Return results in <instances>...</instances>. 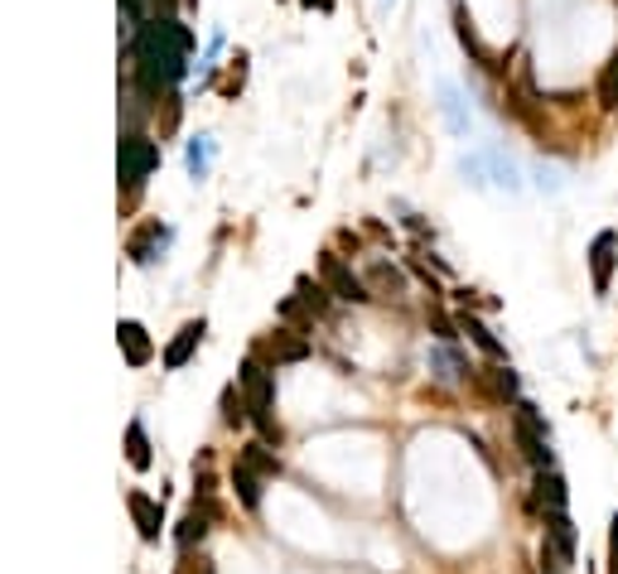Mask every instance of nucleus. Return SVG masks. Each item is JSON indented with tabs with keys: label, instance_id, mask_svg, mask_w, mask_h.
Masks as SVG:
<instances>
[{
	"label": "nucleus",
	"instance_id": "obj_25",
	"mask_svg": "<svg viewBox=\"0 0 618 574\" xmlns=\"http://www.w3.org/2000/svg\"><path fill=\"white\" fill-rule=\"evenodd\" d=\"M223 406H227V425H241V420H247V410H241V401L233 396V391L223 396Z\"/></svg>",
	"mask_w": 618,
	"mask_h": 574
},
{
	"label": "nucleus",
	"instance_id": "obj_3",
	"mask_svg": "<svg viewBox=\"0 0 618 574\" xmlns=\"http://www.w3.org/2000/svg\"><path fill=\"white\" fill-rule=\"evenodd\" d=\"M513 435L517 449L531 469H551V430H547V415H541L531 401H517L513 406Z\"/></svg>",
	"mask_w": 618,
	"mask_h": 574
},
{
	"label": "nucleus",
	"instance_id": "obj_1",
	"mask_svg": "<svg viewBox=\"0 0 618 574\" xmlns=\"http://www.w3.org/2000/svg\"><path fill=\"white\" fill-rule=\"evenodd\" d=\"M189 48H193V34L175 15H155L141 30H131L126 54H131V82L141 88V97L160 102V97L175 92V82L189 72Z\"/></svg>",
	"mask_w": 618,
	"mask_h": 574
},
{
	"label": "nucleus",
	"instance_id": "obj_13",
	"mask_svg": "<svg viewBox=\"0 0 618 574\" xmlns=\"http://www.w3.org/2000/svg\"><path fill=\"white\" fill-rule=\"evenodd\" d=\"M459 328H464V334H469V338H474V344H479L483 352H488V358H493V362H503V358H507V348L498 344V338H493V328H488V324H483V319H474V314H459Z\"/></svg>",
	"mask_w": 618,
	"mask_h": 574
},
{
	"label": "nucleus",
	"instance_id": "obj_23",
	"mask_svg": "<svg viewBox=\"0 0 618 574\" xmlns=\"http://www.w3.org/2000/svg\"><path fill=\"white\" fill-rule=\"evenodd\" d=\"M430 368H440V376H445V382H459V376H464V362H459L454 358V352H430Z\"/></svg>",
	"mask_w": 618,
	"mask_h": 574
},
{
	"label": "nucleus",
	"instance_id": "obj_10",
	"mask_svg": "<svg viewBox=\"0 0 618 574\" xmlns=\"http://www.w3.org/2000/svg\"><path fill=\"white\" fill-rule=\"evenodd\" d=\"M116 338H121V352H126L131 368H145V362H150V338H145V328L136 319H121Z\"/></svg>",
	"mask_w": 618,
	"mask_h": 574
},
{
	"label": "nucleus",
	"instance_id": "obj_15",
	"mask_svg": "<svg viewBox=\"0 0 618 574\" xmlns=\"http://www.w3.org/2000/svg\"><path fill=\"white\" fill-rule=\"evenodd\" d=\"M595 97H599V106L604 112H618V44H614V54H609V64L599 68V82H595Z\"/></svg>",
	"mask_w": 618,
	"mask_h": 574
},
{
	"label": "nucleus",
	"instance_id": "obj_18",
	"mask_svg": "<svg viewBox=\"0 0 618 574\" xmlns=\"http://www.w3.org/2000/svg\"><path fill=\"white\" fill-rule=\"evenodd\" d=\"M126 459H131V469H150V439H145L141 420L126 425Z\"/></svg>",
	"mask_w": 618,
	"mask_h": 574
},
{
	"label": "nucleus",
	"instance_id": "obj_8",
	"mask_svg": "<svg viewBox=\"0 0 618 574\" xmlns=\"http://www.w3.org/2000/svg\"><path fill=\"white\" fill-rule=\"evenodd\" d=\"M169 237H175V232H169V227H160V223H145L141 232H136V237H131V261H136V266H150L155 261V256H160L165 247H169Z\"/></svg>",
	"mask_w": 618,
	"mask_h": 574
},
{
	"label": "nucleus",
	"instance_id": "obj_24",
	"mask_svg": "<svg viewBox=\"0 0 618 574\" xmlns=\"http://www.w3.org/2000/svg\"><path fill=\"white\" fill-rule=\"evenodd\" d=\"M488 376H493V391H498V396L517 401V372H513V368H503V362H498V368H493Z\"/></svg>",
	"mask_w": 618,
	"mask_h": 574
},
{
	"label": "nucleus",
	"instance_id": "obj_27",
	"mask_svg": "<svg viewBox=\"0 0 618 574\" xmlns=\"http://www.w3.org/2000/svg\"><path fill=\"white\" fill-rule=\"evenodd\" d=\"M300 5H305V10H319V15H329L338 0H300Z\"/></svg>",
	"mask_w": 618,
	"mask_h": 574
},
{
	"label": "nucleus",
	"instance_id": "obj_6",
	"mask_svg": "<svg viewBox=\"0 0 618 574\" xmlns=\"http://www.w3.org/2000/svg\"><path fill=\"white\" fill-rule=\"evenodd\" d=\"M614 266H618V232L604 227L595 241H589V275H595V295H609L614 285Z\"/></svg>",
	"mask_w": 618,
	"mask_h": 574
},
{
	"label": "nucleus",
	"instance_id": "obj_21",
	"mask_svg": "<svg viewBox=\"0 0 618 574\" xmlns=\"http://www.w3.org/2000/svg\"><path fill=\"white\" fill-rule=\"evenodd\" d=\"M241 463H251V469H257L261 479H276V473H281V459L266 454V444H247V454H241Z\"/></svg>",
	"mask_w": 618,
	"mask_h": 574
},
{
	"label": "nucleus",
	"instance_id": "obj_12",
	"mask_svg": "<svg viewBox=\"0 0 618 574\" xmlns=\"http://www.w3.org/2000/svg\"><path fill=\"white\" fill-rule=\"evenodd\" d=\"M126 507H131V517H136V527H141L145 541H155V536H160V521H165L160 503H155V497H145V493H131Z\"/></svg>",
	"mask_w": 618,
	"mask_h": 574
},
{
	"label": "nucleus",
	"instance_id": "obj_28",
	"mask_svg": "<svg viewBox=\"0 0 618 574\" xmlns=\"http://www.w3.org/2000/svg\"><path fill=\"white\" fill-rule=\"evenodd\" d=\"M193 574H213V565H203V560H199V570H193Z\"/></svg>",
	"mask_w": 618,
	"mask_h": 574
},
{
	"label": "nucleus",
	"instance_id": "obj_9",
	"mask_svg": "<svg viewBox=\"0 0 618 574\" xmlns=\"http://www.w3.org/2000/svg\"><path fill=\"white\" fill-rule=\"evenodd\" d=\"M203 334H209V324H203V319H189L184 328H179V338H175V344L165 348V368H169V372H179V368H184V362L193 358V348H199V338H203Z\"/></svg>",
	"mask_w": 618,
	"mask_h": 574
},
{
	"label": "nucleus",
	"instance_id": "obj_26",
	"mask_svg": "<svg viewBox=\"0 0 618 574\" xmlns=\"http://www.w3.org/2000/svg\"><path fill=\"white\" fill-rule=\"evenodd\" d=\"M609 574H618V511L609 521Z\"/></svg>",
	"mask_w": 618,
	"mask_h": 574
},
{
	"label": "nucleus",
	"instance_id": "obj_20",
	"mask_svg": "<svg viewBox=\"0 0 618 574\" xmlns=\"http://www.w3.org/2000/svg\"><path fill=\"white\" fill-rule=\"evenodd\" d=\"M368 280H372V285L382 290L386 300H396V295H402V290H406L402 271H392V266H386V261H378V266H372V271H368Z\"/></svg>",
	"mask_w": 618,
	"mask_h": 574
},
{
	"label": "nucleus",
	"instance_id": "obj_19",
	"mask_svg": "<svg viewBox=\"0 0 618 574\" xmlns=\"http://www.w3.org/2000/svg\"><path fill=\"white\" fill-rule=\"evenodd\" d=\"M209 165H213V136H193L189 140V175L209 179Z\"/></svg>",
	"mask_w": 618,
	"mask_h": 574
},
{
	"label": "nucleus",
	"instance_id": "obj_5",
	"mask_svg": "<svg viewBox=\"0 0 618 574\" xmlns=\"http://www.w3.org/2000/svg\"><path fill=\"white\" fill-rule=\"evenodd\" d=\"M319 275H324V285H329V295L334 300H344V304H368V280L353 275V266H344L334 251H324L319 256Z\"/></svg>",
	"mask_w": 618,
	"mask_h": 574
},
{
	"label": "nucleus",
	"instance_id": "obj_22",
	"mask_svg": "<svg viewBox=\"0 0 618 574\" xmlns=\"http://www.w3.org/2000/svg\"><path fill=\"white\" fill-rule=\"evenodd\" d=\"M295 295H300V304H310L314 314H324V309H329V285H314V280H300V285H295Z\"/></svg>",
	"mask_w": 618,
	"mask_h": 574
},
{
	"label": "nucleus",
	"instance_id": "obj_7",
	"mask_svg": "<svg viewBox=\"0 0 618 574\" xmlns=\"http://www.w3.org/2000/svg\"><path fill=\"white\" fill-rule=\"evenodd\" d=\"M531 507H537L541 517H551V511H565V507H571L565 479H561L555 469H537V493H531Z\"/></svg>",
	"mask_w": 618,
	"mask_h": 574
},
{
	"label": "nucleus",
	"instance_id": "obj_16",
	"mask_svg": "<svg viewBox=\"0 0 618 574\" xmlns=\"http://www.w3.org/2000/svg\"><path fill=\"white\" fill-rule=\"evenodd\" d=\"M440 112H445V121H450L454 136H464V131H469V116H464V102H459V88H450V82L440 88Z\"/></svg>",
	"mask_w": 618,
	"mask_h": 574
},
{
	"label": "nucleus",
	"instance_id": "obj_11",
	"mask_svg": "<svg viewBox=\"0 0 618 574\" xmlns=\"http://www.w3.org/2000/svg\"><path fill=\"white\" fill-rule=\"evenodd\" d=\"M266 358H271L276 368H281V362H305L310 358V344H305V338H295L290 328H276L271 344H266Z\"/></svg>",
	"mask_w": 618,
	"mask_h": 574
},
{
	"label": "nucleus",
	"instance_id": "obj_14",
	"mask_svg": "<svg viewBox=\"0 0 618 574\" xmlns=\"http://www.w3.org/2000/svg\"><path fill=\"white\" fill-rule=\"evenodd\" d=\"M233 487H237V497H241V507L247 511L261 507V473L251 469V463H237L233 469Z\"/></svg>",
	"mask_w": 618,
	"mask_h": 574
},
{
	"label": "nucleus",
	"instance_id": "obj_4",
	"mask_svg": "<svg viewBox=\"0 0 618 574\" xmlns=\"http://www.w3.org/2000/svg\"><path fill=\"white\" fill-rule=\"evenodd\" d=\"M155 169H160V145L150 136H141V131H126V136H121V184L141 189Z\"/></svg>",
	"mask_w": 618,
	"mask_h": 574
},
{
	"label": "nucleus",
	"instance_id": "obj_17",
	"mask_svg": "<svg viewBox=\"0 0 618 574\" xmlns=\"http://www.w3.org/2000/svg\"><path fill=\"white\" fill-rule=\"evenodd\" d=\"M209 521H213L209 503H203V507H193L189 517H184V527H179V545H184V551H189L193 541H203V536H209Z\"/></svg>",
	"mask_w": 618,
	"mask_h": 574
},
{
	"label": "nucleus",
	"instance_id": "obj_2",
	"mask_svg": "<svg viewBox=\"0 0 618 574\" xmlns=\"http://www.w3.org/2000/svg\"><path fill=\"white\" fill-rule=\"evenodd\" d=\"M241 396H247V415L261 425V435L281 439V425H276V376L261 358L241 362Z\"/></svg>",
	"mask_w": 618,
	"mask_h": 574
}]
</instances>
